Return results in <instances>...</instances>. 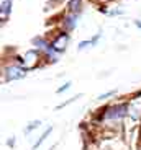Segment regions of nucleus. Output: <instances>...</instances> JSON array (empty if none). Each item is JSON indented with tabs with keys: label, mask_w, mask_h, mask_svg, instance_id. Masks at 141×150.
<instances>
[{
	"label": "nucleus",
	"mask_w": 141,
	"mask_h": 150,
	"mask_svg": "<svg viewBox=\"0 0 141 150\" xmlns=\"http://www.w3.org/2000/svg\"><path fill=\"white\" fill-rule=\"evenodd\" d=\"M126 117H128V100L108 105L99 109V112H97L99 124L107 126V127L108 126H122Z\"/></svg>",
	"instance_id": "f257e3e1"
},
{
	"label": "nucleus",
	"mask_w": 141,
	"mask_h": 150,
	"mask_svg": "<svg viewBox=\"0 0 141 150\" xmlns=\"http://www.w3.org/2000/svg\"><path fill=\"white\" fill-rule=\"evenodd\" d=\"M28 70L20 64L18 60H11V62H5L2 67V75H4V82H16V80L25 79Z\"/></svg>",
	"instance_id": "f03ea898"
},
{
	"label": "nucleus",
	"mask_w": 141,
	"mask_h": 150,
	"mask_svg": "<svg viewBox=\"0 0 141 150\" xmlns=\"http://www.w3.org/2000/svg\"><path fill=\"white\" fill-rule=\"evenodd\" d=\"M31 44L34 46V49H38L39 52L43 54V57H44L46 62H49V64L57 62L59 54L54 51V47L51 46L49 39H46V38H43V36H36V38H33V39H31Z\"/></svg>",
	"instance_id": "7ed1b4c3"
},
{
	"label": "nucleus",
	"mask_w": 141,
	"mask_h": 150,
	"mask_svg": "<svg viewBox=\"0 0 141 150\" xmlns=\"http://www.w3.org/2000/svg\"><path fill=\"white\" fill-rule=\"evenodd\" d=\"M16 60H18L20 64L23 65V67L26 69L28 72L30 70H34V69H38L39 65H41V62H43V54L39 52L38 49H28V51H25V52L21 54L20 57H15Z\"/></svg>",
	"instance_id": "20e7f679"
},
{
	"label": "nucleus",
	"mask_w": 141,
	"mask_h": 150,
	"mask_svg": "<svg viewBox=\"0 0 141 150\" xmlns=\"http://www.w3.org/2000/svg\"><path fill=\"white\" fill-rule=\"evenodd\" d=\"M128 117L133 122H141V91L128 100Z\"/></svg>",
	"instance_id": "39448f33"
},
{
	"label": "nucleus",
	"mask_w": 141,
	"mask_h": 150,
	"mask_svg": "<svg viewBox=\"0 0 141 150\" xmlns=\"http://www.w3.org/2000/svg\"><path fill=\"white\" fill-rule=\"evenodd\" d=\"M69 39H71L69 33H66V31H59V33L51 39V46L54 47V51H56L57 54H62L66 51V47H67V44H69Z\"/></svg>",
	"instance_id": "423d86ee"
},
{
	"label": "nucleus",
	"mask_w": 141,
	"mask_h": 150,
	"mask_svg": "<svg viewBox=\"0 0 141 150\" xmlns=\"http://www.w3.org/2000/svg\"><path fill=\"white\" fill-rule=\"evenodd\" d=\"M77 23H79V13H66V15L62 16L61 28L66 33H72L77 28Z\"/></svg>",
	"instance_id": "0eeeda50"
},
{
	"label": "nucleus",
	"mask_w": 141,
	"mask_h": 150,
	"mask_svg": "<svg viewBox=\"0 0 141 150\" xmlns=\"http://www.w3.org/2000/svg\"><path fill=\"white\" fill-rule=\"evenodd\" d=\"M11 5H13V0H2L0 4V16H2V21H7L8 15L11 11Z\"/></svg>",
	"instance_id": "6e6552de"
},
{
	"label": "nucleus",
	"mask_w": 141,
	"mask_h": 150,
	"mask_svg": "<svg viewBox=\"0 0 141 150\" xmlns=\"http://www.w3.org/2000/svg\"><path fill=\"white\" fill-rule=\"evenodd\" d=\"M51 132H53V126H48V127H46L44 131L41 132V135H39L38 139H36V142L33 144V150H38L39 147H41L43 144L46 142V139H48V137L51 135Z\"/></svg>",
	"instance_id": "1a4fd4ad"
},
{
	"label": "nucleus",
	"mask_w": 141,
	"mask_h": 150,
	"mask_svg": "<svg viewBox=\"0 0 141 150\" xmlns=\"http://www.w3.org/2000/svg\"><path fill=\"white\" fill-rule=\"evenodd\" d=\"M41 124H43V122H41L39 119H34V121H31V122H28L26 126H25V129H23V134H25V135H30L33 131H36V129L41 127Z\"/></svg>",
	"instance_id": "9d476101"
},
{
	"label": "nucleus",
	"mask_w": 141,
	"mask_h": 150,
	"mask_svg": "<svg viewBox=\"0 0 141 150\" xmlns=\"http://www.w3.org/2000/svg\"><path fill=\"white\" fill-rule=\"evenodd\" d=\"M67 10H69V13H80V10H82V0H69Z\"/></svg>",
	"instance_id": "9b49d317"
},
{
	"label": "nucleus",
	"mask_w": 141,
	"mask_h": 150,
	"mask_svg": "<svg viewBox=\"0 0 141 150\" xmlns=\"http://www.w3.org/2000/svg\"><path fill=\"white\" fill-rule=\"evenodd\" d=\"M115 95H117V90H110V91H105V93H100L99 96H97V101H107V100H110Z\"/></svg>",
	"instance_id": "f8f14e48"
},
{
	"label": "nucleus",
	"mask_w": 141,
	"mask_h": 150,
	"mask_svg": "<svg viewBox=\"0 0 141 150\" xmlns=\"http://www.w3.org/2000/svg\"><path fill=\"white\" fill-rule=\"evenodd\" d=\"M71 86H72V82H66L64 85H61V86H59V88H57V90H56V93H57V95L64 93V91H67L69 88H71Z\"/></svg>",
	"instance_id": "ddd939ff"
},
{
	"label": "nucleus",
	"mask_w": 141,
	"mask_h": 150,
	"mask_svg": "<svg viewBox=\"0 0 141 150\" xmlns=\"http://www.w3.org/2000/svg\"><path fill=\"white\" fill-rule=\"evenodd\" d=\"M87 47H92L90 39H87V41H80L79 44H77V49H79V51H84V49H87Z\"/></svg>",
	"instance_id": "4468645a"
},
{
	"label": "nucleus",
	"mask_w": 141,
	"mask_h": 150,
	"mask_svg": "<svg viewBox=\"0 0 141 150\" xmlns=\"http://www.w3.org/2000/svg\"><path fill=\"white\" fill-rule=\"evenodd\" d=\"M79 96H80V95H79ZM79 96H72V98H69L67 101L61 103V105H57V106H56V109H61V108H66V106H67V105H71V103H72V101H76V100H77V98H79Z\"/></svg>",
	"instance_id": "2eb2a0df"
},
{
	"label": "nucleus",
	"mask_w": 141,
	"mask_h": 150,
	"mask_svg": "<svg viewBox=\"0 0 141 150\" xmlns=\"http://www.w3.org/2000/svg\"><path fill=\"white\" fill-rule=\"evenodd\" d=\"M15 144H16V139H15V137H10V139L7 140V145L10 147V149H13V147H15Z\"/></svg>",
	"instance_id": "dca6fc26"
},
{
	"label": "nucleus",
	"mask_w": 141,
	"mask_h": 150,
	"mask_svg": "<svg viewBox=\"0 0 141 150\" xmlns=\"http://www.w3.org/2000/svg\"><path fill=\"white\" fill-rule=\"evenodd\" d=\"M90 41H92V46H95L97 42L100 41V33H99V34H95V36H94V38H92V39H90Z\"/></svg>",
	"instance_id": "f3484780"
},
{
	"label": "nucleus",
	"mask_w": 141,
	"mask_h": 150,
	"mask_svg": "<svg viewBox=\"0 0 141 150\" xmlns=\"http://www.w3.org/2000/svg\"><path fill=\"white\" fill-rule=\"evenodd\" d=\"M135 26L141 30V20H135Z\"/></svg>",
	"instance_id": "a211bd4d"
},
{
	"label": "nucleus",
	"mask_w": 141,
	"mask_h": 150,
	"mask_svg": "<svg viewBox=\"0 0 141 150\" xmlns=\"http://www.w3.org/2000/svg\"><path fill=\"white\" fill-rule=\"evenodd\" d=\"M95 2H100V4H107V2H112V0H95Z\"/></svg>",
	"instance_id": "6ab92c4d"
},
{
	"label": "nucleus",
	"mask_w": 141,
	"mask_h": 150,
	"mask_svg": "<svg viewBox=\"0 0 141 150\" xmlns=\"http://www.w3.org/2000/svg\"><path fill=\"white\" fill-rule=\"evenodd\" d=\"M140 135H141V122H140Z\"/></svg>",
	"instance_id": "aec40b11"
},
{
	"label": "nucleus",
	"mask_w": 141,
	"mask_h": 150,
	"mask_svg": "<svg viewBox=\"0 0 141 150\" xmlns=\"http://www.w3.org/2000/svg\"><path fill=\"white\" fill-rule=\"evenodd\" d=\"M49 150H51V149H49Z\"/></svg>",
	"instance_id": "412c9836"
}]
</instances>
